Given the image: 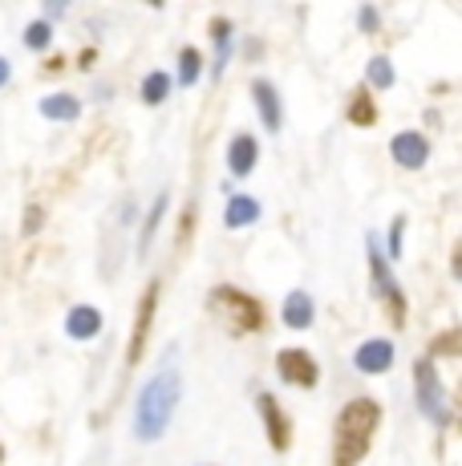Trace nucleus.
<instances>
[{
	"mask_svg": "<svg viewBox=\"0 0 462 466\" xmlns=\"http://www.w3.org/2000/svg\"><path fill=\"white\" fill-rule=\"evenodd\" d=\"M458 345H462V329H447L442 337L430 340V353L426 357H458Z\"/></svg>",
	"mask_w": 462,
	"mask_h": 466,
	"instance_id": "4be33fe9",
	"label": "nucleus"
},
{
	"mask_svg": "<svg viewBox=\"0 0 462 466\" xmlns=\"http://www.w3.org/2000/svg\"><path fill=\"white\" fill-rule=\"evenodd\" d=\"M389 155H394L397 167L422 170L426 158H430V142H426L422 130H402V134H394V142H389Z\"/></svg>",
	"mask_w": 462,
	"mask_h": 466,
	"instance_id": "1a4fd4ad",
	"label": "nucleus"
},
{
	"mask_svg": "<svg viewBox=\"0 0 462 466\" xmlns=\"http://www.w3.org/2000/svg\"><path fill=\"white\" fill-rule=\"evenodd\" d=\"M65 333L74 340H90L102 333V312L94 309V304H77V309H69L65 317Z\"/></svg>",
	"mask_w": 462,
	"mask_h": 466,
	"instance_id": "4468645a",
	"label": "nucleus"
},
{
	"mask_svg": "<svg viewBox=\"0 0 462 466\" xmlns=\"http://www.w3.org/2000/svg\"><path fill=\"white\" fill-rule=\"evenodd\" d=\"M402 236H406V215H397L394 223H389V256L402 259Z\"/></svg>",
	"mask_w": 462,
	"mask_h": 466,
	"instance_id": "393cba45",
	"label": "nucleus"
},
{
	"mask_svg": "<svg viewBox=\"0 0 462 466\" xmlns=\"http://www.w3.org/2000/svg\"><path fill=\"white\" fill-rule=\"evenodd\" d=\"M256 163H260V142H256L252 134H236V138H231V147H227V167H231V175H236V178L252 175Z\"/></svg>",
	"mask_w": 462,
	"mask_h": 466,
	"instance_id": "9d476101",
	"label": "nucleus"
},
{
	"mask_svg": "<svg viewBox=\"0 0 462 466\" xmlns=\"http://www.w3.org/2000/svg\"><path fill=\"white\" fill-rule=\"evenodd\" d=\"M77 114H82V102H77L74 94H49V97H41V118H49V122H74Z\"/></svg>",
	"mask_w": 462,
	"mask_h": 466,
	"instance_id": "dca6fc26",
	"label": "nucleus"
},
{
	"mask_svg": "<svg viewBox=\"0 0 462 466\" xmlns=\"http://www.w3.org/2000/svg\"><path fill=\"white\" fill-rule=\"evenodd\" d=\"M8 77H13V66H8V61L0 57V86H8Z\"/></svg>",
	"mask_w": 462,
	"mask_h": 466,
	"instance_id": "cd10ccee",
	"label": "nucleus"
},
{
	"mask_svg": "<svg viewBox=\"0 0 462 466\" xmlns=\"http://www.w3.org/2000/svg\"><path fill=\"white\" fill-rule=\"evenodd\" d=\"M211 41H216V66H211V77H219L231 61V21L216 16V21H211Z\"/></svg>",
	"mask_w": 462,
	"mask_h": 466,
	"instance_id": "f3484780",
	"label": "nucleus"
},
{
	"mask_svg": "<svg viewBox=\"0 0 462 466\" xmlns=\"http://www.w3.org/2000/svg\"><path fill=\"white\" fill-rule=\"evenodd\" d=\"M199 74H203V53L186 45V49H179V86H195Z\"/></svg>",
	"mask_w": 462,
	"mask_h": 466,
	"instance_id": "412c9836",
	"label": "nucleus"
},
{
	"mask_svg": "<svg viewBox=\"0 0 462 466\" xmlns=\"http://www.w3.org/2000/svg\"><path fill=\"white\" fill-rule=\"evenodd\" d=\"M166 97H171V74H163V69L146 74V82H142V102H146V106H163Z\"/></svg>",
	"mask_w": 462,
	"mask_h": 466,
	"instance_id": "6ab92c4d",
	"label": "nucleus"
},
{
	"mask_svg": "<svg viewBox=\"0 0 462 466\" xmlns=\"http://www.w3.org/2000/svg\"><path fill=\"white\" fill-rule=\"evenodd\" d=\"M49 41H53L49 21H33L29 29H25V45H29V49H49Z\"/></svg>",
	"mask_w": 462,
	"mask_h": 466,
	"instance_id": "b1692460",
	"label": "nucleus"
},
{
	"mask_svg": "<svg viewBox=\"0 0 462 466\" xmlns=\"http://www.w3.org/2000/svg\"><path fill=\"white\" fill-rule=\"evenodd\" d=\"M353 365H357L361 373H386L389 365H394V345L389 340H366V345H357V353H353Z\"/></svg>",
	"mask_w": 462,
	"mask_h": 466,
	"instance_id": "9b49d317",
	"label": "nucleus"
},
{
	"mask_svg": "<svg viewBox=\"0 0 462 466\" xmlns=\"http://www.w3.org/2000/svg\"><path fill=\"white\" fill-rule=\"evenodd\" d=\"M349 122H353V127H373V122H377V106H373V97L366 94V89H357V94H353Z\"/></svg>",
	"mask_w": 462,
	"mask_h": 466,
	"instance_id": "aec40b11",
	"label": "nucleus"
},
{
	"mask_svg": "<svg viewBox=\"0 0 462 466\" xmlns=\"http://www.w3.org/2000/svg\"><path fill=\"white\" fill-rule=\"evenodd\" d=\"M41 223H45V211H41L37 203H33V208L25 211V223H21V231H25V236H37V231H41Z\"/></svg>",
	"mask_w": 462,
	"mask_h": 466,
	"instance_id": "a878e982",
	"label": "nucleus"
},
{
	"mask_svg": "<svg viewBox=\"0 0 462 466\" xmlns=\"http://www.w3.org/2000/svg\"><path fill=\"white\" fill-rule=\"evenodd\" d=\"M256 406H260V418H264V430H268L272 451L284 454L292 446V422H288V414H284V406L272 398V393H260V398H256Z\"/></svg>",
	"mask_w": 462,
	"mask_h": 466,
	"instance_id": "6e6552de",
	"label": "nucleus"
},
{
	"mask_svg": "<svg viewBox=\"0 0 462 466\" xmlns=\"http://www.w3.org/2000/svg\"><path fill=\"white\" fill-rule=\"evenodd\" d=\"M280 317H284V329H313V320H316V304L308 292H288V300H284V309H280Z\"/></svg>",
	"mask_w": 462,
	"mask_h": 466,
	"instance_id": "f8f14e48",
	"label": "nucleus"
},
{
	"mask_svg": "<svg viewBox=\"0 0 462 466\" xmlns=\"http://www.w3.org/2000/svg\"><path fill=\"white\" fill-rule=\"evenodd\" d=\"M179 393H183V381L175 370H158L155 378L142 385L138 406H135V434L142 442H158L166 434L175 410H179Z\"/></svg>",
	"mask_w": 462,
	"mask_h": 466,
	"instance_id": "f03ea898",
	"label": "nucleus"
},
{
	"mask_svg": "<svg viewBox=\"0 0 462 466\" xmlns=\"http://www.w3.org/2000/svg\"><path fill=\"white\" fill-rule=\"evenodd\" d=\"M276 373L284 385H296V390H313L321 381V370H316L313 353H305V349H280Z\"/></svg>",
	"mask_w": 462,
	"mask_h": 466,
	"instance_id": "0eeeda50",
	"label": "nucleus"
},
{
	"mask_svg": "<svg viewBox=\"0 0 462 466\" xmlns=\"http://www.w3.org/2000/svg\"><path fill=\"white\" fill-rule=\"evenodd\" d=\"M369 268H373V289H377V297L389 312V325L402 329L406 325V297H402V289H397V280L389 276V259L377 252V244L369 248Z\"/></svg>",
	"mask_w": 462,
	"mask_h": 466,
	"instance_id": "20e7f679",
	"label": "nucleus"
},
{
	"mask_svg": "<svg viewBox=\"0 0 462 466\" xmlns=\"http://www.w3.org/2000/svg\"><path fill=\"white\" fill-rule=\"evenodd\" d=\"M166 203H171V195H158L155 199V208H150L146 215V223H142V236H138V256H146L150 252V244H155V236H158V228H163V215H166Z\"/></svg>",
	"mask_w": 462,
	"mask_h": 466,
	"instance_id": "a211bd4d",
	"label": "nucleus"
},
{
	"mask_svg": "<svg viewBox=\"0 0 462 466\" xmlns=\"http://www.w3.org/2000/svg\"><path fill=\"white\" fill-rule=\"evenodd\" d=\"M211 304L227 312L231 329H239V333H260V329H264V304L256 300V297H247L244 289L219 284V289L211 292Z\"/></svg>",
	"mask_w": 462,
	"mask_h": 466,
	"instance_id": "7ed1b4c3",
	"label": "nucleus"
},
{
	"mask_svg": "<svg viewBox=\"0 0 462 466\" xmlns=\"http://www.w3.org/2000/svg\"><path fill=\"white\" fill-rule=\"evenodd\" d=\"M366 74H369V86L373 89H389V86H394V66H389V61L386 57H373L369 61V66H366Z\"/></svg>",
	"mask_w": 462,
	"mask_h": 466,
	"instance_id": "5701e85b",
	"label": "nucleus"
},
{
	"mask_svg": "<svg viewBox=\"0 0 462 466\" xmlns=\"http://www.w3.org/2000/svg\"><path fill=\"white\" fill-rule=\"evenodd\" d=\"M357 25H361V33H373V29H377V8H361V13H357Z\"/></svg>",
	"mask_w": 462,
	"mask_h": 466,
	"instance_id": "bb28decb",
	"label": "nucleus"
},
{
	"mask_svg": "<svg viewBox=\"0 0 462 466\" xmlns=\"http://www.w3.org/2000/svg\"><path fill=\"white\" fill-rule=\"evenodd\" d=\"M260 215L264 211H260V203H256L252 195H231L227 208H224V223H227L231 231H236V228H252Z\"/></svg>",
	"mask_w": 462,
	"mask_h": 466,
	"instance_id": "2eb2a0df",
	"label": "nucleus"
},
{
	"mask_svg": "<svg viewBox=\"0 0 462 466\" xmlns=\"http://www.w3.org/2000/svg\"><path fill=\"white\" fill-rule=\"evenodd\" d=\"M252 97H256V110H260V118H264V127H268V134H276L280 122H284L276 86L264 82V77H256V82H252Z\"/></svg>",
	"mask_w": 462,
	"mask_h": 466,
	"instance_id": "ddd939ff",
	"label": "nucleus"
},
{
	"mask_svg": "<svg viewBox=\"0 0 462 466\" xmlns=\"http://www.w3.org/2000/svg\"><path fill=\"white\" fill-rule=\"evenodd\" d=\"M0 462H5V446H0Z\"/></svg>",
	"mask_w": 462,
	"mask_h": 466,
	"instance_id": "c85d7f7f",
	"label": "nucleus"
},
{
	"mask_svg": "<svg viewBox=\"0 0 462 466\" xmlns=\"http://www.w3.org/2000/svg\"><path fill=\"white\" fill-rule=\"evenodd\" d=\"M158 292H163V284L150 280L146 292H142L138 300V312H135V329H130V345H126V365L135 370L142 361V353H146V337H150V325H155V309H158Z\"/></svg>",
	"mask_w": 462,
	"mask_h": 466,
	"instance_id": "423d86ee",
	"label": "nucleus"
},
{
	"mask_svg": "<svg viewBox=\"0 0 462 466\" xmlns=\"http://www.w3.org/2000/svg\"><path fill=\"white\" fill-rule=\"evenodd\" d=\"M381 426V406L373 398H353L336 414L333 434V466H357L369 454V442Z\"/></svg>",
	"mask_w": 462,
	"mask_h": 466,
	"instance_id": "f257e3e1",
	"label": "nucleus"
},
{
	"mask_svg": "<svg viewBox=\"0 0 462 466\" xmlns=\"http://www.w3.org/2000/svg\"><path fill=\"white\" fill-rule=\"evenodd\" d=\"M414 393H417V410L434 422H447V406H442V381L438 370H434L430 357H417L414 365Z\"/></svg>",
	"mask_w": 462,
	"mask_h": 466,
	"instance_id": "39448f33",
	"label": "nucleus"
}]
</instances>
